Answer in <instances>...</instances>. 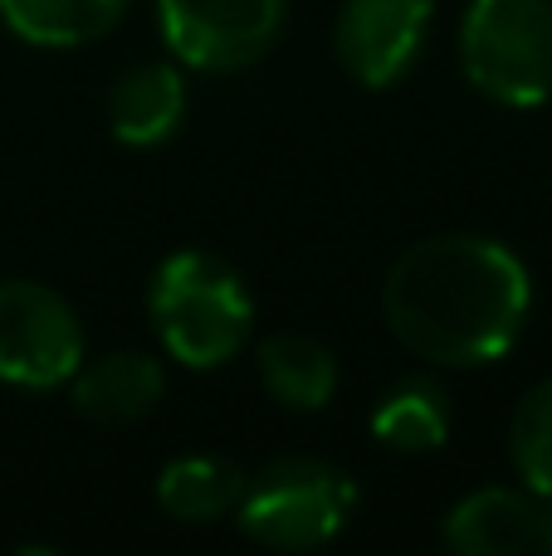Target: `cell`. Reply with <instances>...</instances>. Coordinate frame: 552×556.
<instances>
[{"mask_svg":"<svg viewBox=\"0 0 552 556\" xmlns=\"http://www.w3.org/2000/svg\"><path fill=\"white\" fill-rule=\"evenodd\" d=\"M534 313L528 264L489 235H436L387 269L381 317L421 362L494 366L518 346Z\"/></svg>","mask_w":552,"mask_h":556,"instance_id":"1","label":"cell"},{"mask_svg":"<svg viewBox=\"0 0 552 556\" xmlns=\"http://www.w3.org/2000/svg\"><path fill=\"white\" fill-rule=\"evenodd\" d=\"M147 317L162 352L191 371H215L235 362L250 342L254 298L235 264L211 250H176L156 264L147 283Z\"/></svg>","mask_w":552,"mask_h":556,"instance_id":"2","label":"cell"},{"mask_svg":"<svg viewBox=\"0 0 552 556\" xmlns=\"http://www.w3.org/2000/svg\"><path fill=\"white\" fill-rule=\"evenodd\" d=\"M455 54L479 98L543 108L552 98V0H469Z\"/></svg>","mask_w":552,"mask_h":556,"instance_id":"3","label":"cell"},{"mask_svg":"<svg viewBox=\"0 0 552 556\" xmlns=\"http://www.w3.org/2000/svg\"><path fill=\"white\" fill-rule=\"evenodd\" d=\"M357 489L328 459L313 454H284L244 479V493L230 518L260 547L274 552H313L328 547L352 518Z\"/></svg>","mask_w":552,"mask_h":556,"instance_id":"4","label":"cell"},{"mask_svg":"<svg viewBox=\"0 0 552 556\" xmlns=\"http://www.w3.org/2000/svg\"><path fill=\"white\" fill-rule=\"evenodd\" d=\"M84 366V323L74 303L35 278H0V381L54 391Z\"/></svg>","mask_w":552,"mask_h":556,"instance_id":"5","label":"cell"},{"mask_svg":"<svg viewBox=\"0 0 552 556\" xmlns=\"http://www.w3.org/2000/svg\"><path fill=\"white\" fill-rule=\"evenodd\" d=\"M284 10L289 0H156V29L181 68L240 74L274 49Z\"/></svg>","mask_w":552,"mask_h":556,"instance_id":"6","label":"cell"},{"mask_svg":"<svg viewBox=\"0 0 552 556\" xmlns=\"http://www.w3.org/2000/svg\"><path fill=\"white\" fill-rule=\"evenodd\" d=\"M436 0H342L333 20V49L362 88H391L416 68L426 49Z\"/></svg>","mask_w":552,"mask_h":556,"instance_id":"7","label":"cell"},{"mask_svg":"<svg viewBox=\"0 0 552 556\" xmlns=\"http://www.w3.org/2000/svg\"><path fill=\"white\" fill-rule=\"evenodd\" d=\"M440 542L455 556H552V498L534 489H475L446 513Z\"/></svg>","mask_w":552,"mask_h":556,"instance_id":"8","label":"cell"},{"mask_svg":"<svg viewBox=\"0 0 552 556\" xmlns=\"http://www.w3.org/2000/svg\"><path fill=\"white\" fill-rule=\"evenodd\" d=\"M186 74L181 64H137L108 88V132L123 147H162L186 123Z\"/></svg>","mask_w":552,"mask_h":556,"instance_id":"9","label":"cell"},{"mask_svg":"<svg viewBox=\"0 0 552 556\" xmlns=\"http://www.w3.org/2000/svg\"><path fill=\"white\" fill-rule=\"evenodd\" d=\"M78 415L98 425H133L152 415L166 395V371L152 352H108L68 376Z\"/></svg>","mask_w":552,"mask_h":556,"instance_id":"10","label":"cell"},{"mask_svg":"<svg viewBox=\"0 0 552 556\" xmlns=\"http://www.w3.org/2000/svg\"><path fill=\"white\" fill-rule=\"evenodd\" d=\"M260 381L284 410H323L338 391V356L309 332H274L260 342Z\"/></svg>","mask_w":552,"mask_h":556,"instance_id":"11","label":"cell"},{"mask_svg":"<svg viewBox=\"0 0 552 556\" xmlns=\"http://www.w3.org/2000/svg\"><path fill=\"white\" fill-rule=\"evenodd\" d=\"M250 473L221 454H181L156 473V503L176 522H221L235 513Z\"/></svg>","mask_w":552,"mask_h":556,"instance_id":"12","label":"cell"},{"mask_svg":"<svg viewBox=\"0 0 552 556\" xmlns=\"http://www.w3.org/2000/svg\"><path fill=\"white\" fill-rule=\"evenodd\" d=\"M372 440L397 454H430L450 440V395L430 376H406L372 405Z\"/></svg>","mask_w":552,"mask_h":556,"instance_id":"13","label":"cell"},{"mask_svg":"<svg viewBox=\"0 0 552 556\" xmlns=\"http://www.w3.org/2000/svg\"><path fill=\"white\" fill-rule=\"evenodd\" d=\"M0 15L25 45L78 49L103 39L127 15V0H0Z\"/></svg>","mask_w":552,"mask_h":556,"instance_id":"14","label":"cell"},{"mask_svg":"<svg viewBox=\"0 0 552 556\" xmlns=\"http://www.w3.org/2000/svg\"><path fill=\"white\" fill-rule=\"evenodd\" d=\"M509 459H514L524 489L552 498V376L518 401L514 420H509Z\"/></svg>","mask_w":552,"mask_h":556,"instance_id":"15","label":"cell"}]
</instances>
